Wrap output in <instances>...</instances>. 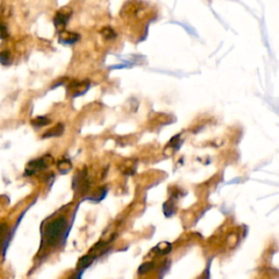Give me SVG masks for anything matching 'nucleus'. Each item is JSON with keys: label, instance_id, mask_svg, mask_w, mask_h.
Segmentation results:
<instances>
[{"label": "nucleus", "instance_id": "nucleus-1", "mask_svg": "<svg viewBox=\"0 0 279 279\" xmlns=\"http://www.w3.org/2000/svg\"><path fill=\"white\" fill-rule=\"evenodd\" d=\"M69 231L68 220L65 217H57L51 220L43 231V243L47 247H53L61 241L62 238L67 237Z\"/></svg>", "mask_w": 279, "mask_h": 279}, {"label": "nucleus", "instance_id": "nucleus-2", "mask_svg": "<svg viewBox=\"0 0 279 279\" xmlns=\"http://www.w3.org/2000/svg\"><path fill=\"white\" fill-rule=\"evenodd\" d=\"M52 160L53 159L51 155H46L44 156V157L30 161L25 168V175L33 176L37 173H40V171L50 167V165L52 163Z\"/></svg>", "mask_w": 279, "mask_h": 279}, {"label": "nucleus", "instance_id": "nucleus-3", "mask_svg": "<svg viewBox=\"0 0 279 279\" xmlns=\"http://www.w3.org/2000/svg\"><path fill=\"white\" fill-rule=\"evenodd\" d=\"M72 14V10L70 8H63L60 11H58L55 19H53V23L57 28H62L67 25L68 21Z\"/></svg>", "mask_w": 279, "mask_h": 279}, {"label": "nucleus", "instance_id": "nucleus-4", "mask_svg": "<svg viewBox=\"0 0 279 279\" xmlns=\"http://www.w3.org/2000/svg\"><path fill=\"white\" fill-rule=\"evenodd\" d=\"M80 40V35L76 33L69 31H60L59 33V41L60 43L67 44V45H72Z\"/></svg>", "mask_w": 279, "mask_h": 279}, {"label": "nucleus", "instance_id": "nucleus-5", "mask_svg": "<svg viewBox=\"0 0 279 279\" xmlns=\"http://www.w3.org/2000/svg\"><path fill=\"white\" fill-rule=\"evenodd\" d=\"M90 87V82L84 81V82H75L70 85L69 90L73 93V96H79L84 94V93L89 90Z\"/></svg>", "mask_w": 279, "mask_h": 279}, {"label": "nucleus", "instance_id": "nucleus-6", "mask_svg": "<svg viewBox=\"0 0 279 279\" xmlns=\"http://www.w3.org/2000/svg\"><path fill=\"white\" fill-rule=\"evenodd\" d=\"M75 188H76L77 190H80L81 192L82 191L86 190L89 188V182H87V177H86V173L85 171H82V173L77 174L75 178Z\"/></svg>", "mask_w": 279, "mask_h": 279}, {"label": "nucleus", "instance_id": "nucleus-7", "mask_svg": "<svg viewBox=\"0 0 279 279\" xmlns=\"http://www.w3.org/2000/svg\"><path fill=\"white\" fill-rule=\"evenodd\" d=\"M63 129L65 127L63 125H57L56 127H53L52 129H51L50 131H47L46 133L43 134V139H47V138H52V136H60L63 133Z\"/></svg>", "mask_w": 279, "mask_h": 279}, {"label": "nucleus", "instance_id": "nucleus-8", "mask_svg": "<svg viewBox=\"0 0 279 279\" xmlns=\"http://www.w3.org/2000/svg\"><path fill=\"white\" fill-rule=\"evenodd\" d=\"M31 124H32V126L35 127V128H42V127H45L47 125H50L51 120L48 119L47 117L40 116V117H36V118H34L31 121Z\"/></svg>", "mask_w": 279, "mask_h": 279}, {"label": "nucleus", "instance_id": "nucleus-9", "mask_svg": "<svg viewBox=\"0 0 279 279\" xmlns=\"http://www.w3.org/2000/svg\"><path fill=\"white\" fill-rule=\"evenodd\" d=\"M12 61V57L11 53L9 51H0V63L2 66H9Z\"/></svg>", "mask_w": 279, "mask_h": 279}, {"label": "nucleus", "instance_id": "nucleus-10", "mask_svg": "<svg viewBox=\"0 0 279 279\" xmlns=\"http://www.w3.org/2000/svg\"><path fill=\"white\" fill-rule=\"evenodd\" d=\"M101 35L102 37L105 38V40H114L116 37V32L112 30L111 27H105L101 30Z\"/></svg>", "mask_w": 279, "mask_h": 279}, {"label": "nucleus", "instance_id": "nucleus-11", "mask_svg": "<svg viewBox=\"0 0 279 279\" xmlns=\"http://www.w3.org/2000/svg\"><path fill=\"white\" fill-rule=\"evenodd\" d=\"M71 161L70 160H67V159H63L60 160L59 163H58V168L61 171V173H68L71 169Z\"/></svg>", "mask_w": 279, "mask_h": 279}, {"label": "nucleus", "instance_id": "nucleus-12", "mask_svg": "<svg viewBox=\"0 0 279 279\" xmlns=\"http://www.w3.org/2000/svg\"><path fill=\"white\" fill-rule=\"evenodd\" d=\"M157 250V252L159 254H167L168 252H170L171 250V244L167 243V242H163V243H159L157 247L155 248Z\"/></svg>", "mask_w": 279, "mask_h": 279}, {"label": "nucleus", "instance_id": "nucleus-13", "mask_svg": "<svg viewBox=\"0 0 279 279\" xmlns=\"http://www.w3.org/2000/svg\"><path fill=\"white\" fill-rule=\"evenodd\" d=\"M164 212H165L166 216H168V217H170L171 215L175 213V205L173 203V201L169 200L168 202L164 205Z\"/></svg>", "mask_w": 279, "mask_h": 279}, {"label": "nucleus", "instance_id": "nucleus-14", "mask_svg": "<svg viewBox=\"0 0 279 279\" xmlns=\"http://www.w3.org/2000/svg\"><path fill=\"white\" fill-rule=\"evenodd\" d=\"M154 266H155L154 263H152V262H146L144 264H142L141 267L139 268V274H141V275H144V274L152 271V269L154 268Z\"/></svg>", "mask_w": 279, "mask_h": 279}, {"label": "nucleus", "instance_id": "nucleus-15", "mask_svg": "<svg viewBox=\"0 0 279 279\" xmlns=\"http://www.w3.org/2000/svg\"><path fill=\"white\" fill-rule=\"evenodd\" d=\"M8 36L7 27L3 24H0V40H4Z\"/></svg>", "mask_w": 279, "mask_h": 279}, {"label": "nucleus", "instance_id": "nucleus-16", "mask_svg": "<svg viewBox=\"0 0 279 279\" xmlns=\"http://www.w3.org/2000/svg\"><path fill=\"white\" fill-rule=\"evenodd\" d=\"M3 238H4V228L2 225H0V246H1V243L3 241Z\"/></svg>", "mask_w": 279, "mask_h": 279}, {"label": "nucleus", "instance_id": "nucleus-17", "mask_svg": "<svg viewBox=\"0 0 279 279\" xmlns=\"http://www.w3.org/2000/svg\"><path fill=\"white\" fill-rule=\"evenodd\" d=\"M71 279H81V273H80V274L77 273L75 277H73V278H71Z\"/></svg>", "mask_w": 279, "mask_h": 279}]
</instances>
